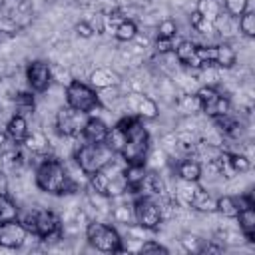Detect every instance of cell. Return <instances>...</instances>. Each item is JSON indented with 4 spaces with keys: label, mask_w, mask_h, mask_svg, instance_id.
Here are the masks:
<instances>
[{
    "label": "cell",
    "mask_w": 255,
    "mask_h": 255,
    "mask_svg": "<svg viewBox=\"0 0 255 255\" xmlns=\"http://www.w3.org/2000/svg\"><path fill=\"white\" fill-rule=\"evenodd\" d=\"M112 215H114V219H116L118 223H129V219L133 217V209H131V213H129V209H128L126 205H118V207L112 209Z\"/></svg>",
    "instance_id": "39"
},
{
    "label": "cell",
    "mask_w": 255,
    "mask_h": 255,
    "mask_svg": "<svg viewBox=\"0 0 255 255\" xmlns=\"http://www.w3.org/2000/svg\"><path fill=\"white\" fill-rule=\"evenodd\" d=\"M195 96H197V100H199V104H201V112H209L211 110V106L215 104V100L221 96L213 86H203V88H199L197 92H195Z\"/></svg>",
    "instance_id": "24"
},
{
    "label": "cell",
    "mask_w": 255,
    "mask_h": 255,
    "mask_svg": "<svg viewBox=\"0 0 255 255\" xmlns=\"http://www.w3.org/2000/svg\"><path fill=\"white\" fill-rule=\"evenodd\" d=\"M24 145L30 149V151H34V153H42V151H46V147H48V139H46V135L44 133H40V131H28V135H26V139H24Z\"/></svg>",
    "instance_id": "28"
},
{
    "label": "cell",
    "mask_w": 255,
    "mask_h": 255,
    "mask_svg": "<svg viewBox=\"0 0 255 255\" xmlns=\"http://www.w3.org/2000/svg\"><path fill=\"white\" fill-rule=\"evenodd\" d=\"M189 205L193 209L201 211V213H209V211H215V197L209 191L197 187V191H195V195H193V199H191Z\"/></svg>",
    "instance_id": "21"
},
{
    "label": "cell",
    "mask_w": 255,
    "mask_h": 255,
    "mask_svg": "<svg viewBox=\"0 0 255 255\" xmlns=\"http://www.w3.org/2000/svg\"><path fill=\"white\" fill-rule=\"evenodd\" d=\"M195 191H197V181L179 179V183H177V197H179V201H183L185 205H189L191 199H193V195H195Z\"/></svg>",
    "instance_id": "30"
},
{
    "label": "cell",
    "mask_w": 255,
    "mask_h": 255,
    "mask_svg": "<svg viewBox=\"0 0 255 255\" xmlns=\"http://www.w3.org/2000/svg\"><path fill=\"white\" fill-rule=\"evenodd\" d=\"M145 175H147L145 163H126L124 177H126V183H128V191L135 193V189L141 185V181L145 179Z\"/></svg>",
    "instance_id": "17"
},
{
    "label": "cell",
    "mask_w": 255,
    "mask_h": 255,
    "mask_svg": "<svg viewBox=\"0 0 255 255\" xmlns=\"http://www.w3.org/2000/svg\"><path fill=\"white\" fill-rule=\"evenodd\" d=\"M32 217H34V223H32L34 235L42 239H50L60 233V217L52 209H36L32 211Z\"/></svg>",
    "instance_id": "10"
},
{
    "label": "cell",
    "mask_w": 255,
    "mask_h": 255,
    "mask_svg": "<svg viewBox=\"0 0 255 255\" xmlns=\"http://www.w3.org/2000/svg\"><path fill=\"white\" fill-rule=\"evenodd\" d=\"M225 14L231 18H239L247 10V0H223Z\"/></svg>",
    "instance_id": "33"
},
{
    "label": "cell",
    "mask_w": 255,
    "mask_h": 255,
    "mask_svg": "<svg viewBox=\"0 0 255 255\" xmlns=\"http://www.w3.org/2000/svg\"><path fill=\"white\" fill-rule=\"evenodd\" d=\"M74 159H76V165L80 167V171L90 177V175L102 171L108 163H112L116 159V153L104 141H100V143L88 141L76 149Z\"/></svg>",
    "instance_id": "2"
},
{
    "label": "cell",
    "mask_w": 255,
    "mask_h": 255,
    "mask_svg": "<svg viewBox=\"0 0 255 255\" xmlns=\"http://www.w3.org/2000/svg\"><path fill=\"white\" fill-rule=\"evenodd\" d=\"M18 28H20V24H18V22H16L12 16H8L6 12H2V10H0V32L14 34Z\"/></svg>",
    "instance_id": "38"
},
{
    "label": "cell",
    "mask_w": 255,
    "mask_h": 255,
    "mask_svg": "<svg viewBox=\"0 0 255 255\" xmlns=\"http://www.w3.org/2000/svg\"><path fill=\"white\" fill-rule=\"evenodd\" d=\"M173 52H175L177 62L183 64V66H187V68H201L203 66L201 60H199V56H197V46L193 42H189V40L179 42L173 48Z\"/></svg>",
    "instance_id": "13"
},
{
    "label": "cell",
    "mask_w": 255,
    "mask_h": 255,
    "mask_svg": "<svg viewBox=\"0 0 255 255\" xmlns=\"http://www.w3.org/2000/svg\"><path fill=\"white\" fill-rule=\"evenodd\" d=\"M36 185L52 195H66L76 191V181L72 179L66 165L56 157H46L36 167Z\"/></svg>",
    "instance_id": "1"
},
{
    "label": "cell",
    "mask_w": 255,
    "mask_h": 255,
    "mask_svg": "<svg viewBox=\"0 0 255 255\" xmlns=\"http://www.w3.org/2000/svg\"><path fill=\"white\" fill-rule=\"evenodd\" d=\"M173 40H161V38H157V42H155V50L159 52V54H167V52H171L175 46L171 44Z\"/></svg>",
    "instance_id": "42"
},
{
    "label": "cell",
    "mask_w": 255,
    "mask_h": 255,
    "mask_svg": "<svg viewBox=\"0 0 255 255\" xmlns=\"http://www.w3.org/2000/svg\"><path fill=\"white\" fill-rule=\"evenodd\" d=\"M66 106L90 114L100 106V96L92 86L80 80H72L66 86Z\"/></svg>",
    "instance_id": "6"
},
{
    "label": "cell",
    "mask_w": 255,
    "mask_h": 255,
    "mask_svg": "<svg viewBox=\"0 0 255 255\" xmlns=\"http://www.w3.org/2000/svg\"><path fill=\"white\" fill-rule=\"evenodd\" d=\"M177 175H179V179H185V181H199V177H201V165H199V161H195V159H183L177 165Z\"/></svg>",
    "instance_id": "22"
},
{
    "label": "cell",
    "mask_w": 255,
    "mask_h": 255,
    "mask_svg": "<svg viewBox=\"0 0 255 255\" xmlns=\"http://www.w3.org/2000/svg\"><path fill=\"white\" fill-rule=\"evenodd\" d=\"M26 80L32 92H46L52 84V68L46 60H34L26 68Z\"/></svg>",
    "instance_id": "11"
},
{
    "label": "cell",
    "mask_w": 255,
    "mask_h": 255,
    "mask_svg": "<svg viewBox=\"0 0 255 255\" xmlns=\"http://www.w3.org/2000/svg\"><path fill=\"white\" fill-rule=\"evenodd\" d=\"M28 229L20 219H10L0 223V247L6 249H18L28 239Z\"/></svg>",
    "instance_id": "9"
},
{
    "label": "cell",
    "mask_w": 255,
    "mask_h": 255,
    "mask_svg": "<svg viewBox=\"0 0 255 255\" xmlns=\"http://www.w3.org/2000/svg\"><path fill=\"white\" fill-rule=\"evenodd\" d=\"M6 137H8V135H6V131H2V129H0V151H2V149H4V145H6Z\"/></svg>",
    "instance_id": "44"
},
{
    "label": "cell",
    "mask_w": 255,
    "mask_h": 255,
    "mask_svg": "<svg viewBox=\"0 0 255 255\" xmlns=\"http://www.w3.org/2000/svg\"><path fill=\"white\" fill-rule=\"evenodd\" d=\"M126 145L118 155L124 159V163H145L149 151V131L143 128L139 118L126 129Z\"/></svg>",
    "instance_id": "3"
},
{
    "label": "cell",
    "mask_w": 255,
    "mask_h": 255,
    "mask_svg": "<svg viewBox=\"0 0 255 255\" xmlns=\"http://www.w3.org/2000/svg\"><path fill=\"white\" fill-rule=\"evenodd\" d=\"M175 34H177V24L173 20L167 18V20H161L159 22V26H157V38H161V40H173Z\"/></svg>",
    "instance_id": "34"
},
{
    "label": "cell",
    "mask_w": 255,
    "mask_h": 255,
    "mask_svg": "<svg viewBox=\"0 0 255 255\" xmlns=\"http://www.w3.org/2000/svg\"><path fill=\"white\" fill-rule=\"evenodd\" d=\"M215 211H219L223 217H235L239 211V205L233 195H221L215 199Z\"/></svg>",
    "instance_id": "25"
},
{
    "label": "cell",
    "mask_w": 255,
    "mask_h": 255,
    "mask_svg": "<svg viewBox=\"0 0 255 255\" xmlns=\"http://www.w3.org/2000/svg\"><path fill=\"white\" fill-rule=\"evenodd\" d=\"M235 60H237V54L229 44L213 46V64H217L219 68H231Z\"/></svg>",
    "instance_id": "19"
},
{
    "label": "cell",
    "mask_w": 255,
    "mask_h": 255,
    "mask_svg": "<svg viewBox=\"0 0 255 255\" xmlns=\"http://www.w3.org/2000/svg\"><path fill=\"white\" fill-rule=\"evenodd\" d=\"M197 12L203 18H207L209 22H215L217 16L221 14V4L217 0H199L197 2Z\"/></svg>",
    "instance_id": "26"
},
{
    "label": "cell",
    "mask_w": 255,
    "mask_h": 255,
    "mask_svg": "<svg viewBox=\"0 0 255 255\" xmlns=\"http://www.w3.org/2000/svg\"><path fill=\"white\" fill-rule=\"evenodd\" d=\"M181 243H183V247H185L187 251H191V253H203V247H205V239H201V237H197V235H185V237L181 239Z\"/></svg>",
    "instance_id": "36"
},
{
    "label": "cell",
    "mask_w": 255,
    "mask_h": 255,
    "mask_svg": "<svg viewBox=\"0 0 255 255\" xmlns=\"http://www.w3.org/2000/svg\"><path fill=\"white\" fill-rule=\"evenodd\" d=\"M139 251H141V253H167V247H163L161 243L149 239V241H143V243H141Z\"/></svg>",
    "instance_id": "40"
},
{
    "label": "cell",
    "mask_w": 255,
    "mask_h": 255,
    "mask_svg": "<svg viewBox=\"0 0 255 255\" xmlns=\"http://www.w3.org/2000/svg\"><path fill=\"white\" fill-rule=\"evenodd\" d=\"M227 161L233 173H245L251 167V161L243 153H227Z\"/></svg>",
    "instance_id": "31"
},
{
    "label": "cell",
    "mask_w": 255,
    "mask_h": 255,
    "mask_svg": "<svg viewBox=\"0 0 255 255\" xmlns=\"http://www.w3.org/2000/svg\"><path fill=\"white\" fill-rule=\"evenodd\" d=\"M235 217H237V221H239V229H241V233L245 235V239L253 241V237H255V209H253V207L239 209Z\"/></svg>",
    "instance_id": "18"
},
{
    "label": "cell",
    "mask_w": 255,
    "mask_h": 255,
    "mask_svg": "<svg viewBox=\"0 0 255 255\" xmlns=\"http://www.w3.org/2000/svg\"><path fill=\"white\" fill-rule=\"evenodd\" d=\"M179 110L183 114H193V112H199L201 110V104H199V100H197L195 94H185L179 100Z\"/></svg>",
    "instance_id": "35"
},
{
    "label": "cell",
    "mask_w": 255,
    "mask_h": 255,
    "mask_svg": "<svg viewBox=\"0 0 255 255\" xmlns=\"http://www.w3.org/2000/svg\"><path fill=\"white\" fill-rule=\"evenodd\" d=\"M120 76L112 68H96L90 74V86L94 90H108L112 86H118Z\"/></svg>",
    "instance_id": "15"
},
{
    "label": "cell",
    "mask_w": 255,
    "mask_h": 255,
    "mask_svg": "<svg viewBox=\"0 0 255 255\" xmlns=\"http://www.w3.org/2000/svg\"><path fill=\"white\" fill-rule=\"evenodd\" d=\"M86 239L94 249H98L102 253H120V251H124L122 237H120L118 229L108 225V223H102V221H90L88 223Z\"/></svg>",
    "instance_id": "4"
},
{
    "label": "cell",
    "mask_w": 255,
    "mask_h": 255,
    "mask_svg": "<svg viewBox=\"0 0 255 255\" xmlns=\"http://www.w3.org/2000/svg\"><path fill=\"white\" fill-rule=\"evenodd\" d=\"M114 36H116V40H120V42H131V40L137 36V24H135L133 20H122V22L116 26Z\"/></svg>",
    "instance_id": "23"
},
{
    "label": "cell",
    "mask_w": 255,
    "mask_h": 255,
    "mask_svg": "<svg viewBox=\"0 0 255 255\" xmlns=\"http://www.w3.org/2000/svg\"><path fill=\"white\" fill-rule=\"evenodd\" d=\"M189 24H191V28L195 30V32H199V34H211L213 32V22H209L207 18H203L197 10H193L191 12V16H189Z\"/></svg>",
    "instance_id": "29"
},
{
    "label": "cell",
    "mask_w": 255,
    "mask_h": 255,
    "mask_svg": "<svg viewBox=\"0 0 255 255\" xmlns=\"http://www.w3.org/2000/svg\"><path fill=\"white\" fill-rule=\"evenodd\" d=\"M16 108L20 110V114L24 116L26 112H32L34 110V96L28 94V92H20L16 96Z\"/></svg>",
    "instance_id": "37"
},
{
    "label": "cell",
    "mask_w": 255,
    "mask_h": 255,
    "mask_svg": "<svg viewBox=\"0 0 255 255\" xmlns=\"http://www.w3.org/2000/svg\"><path fill=\"white\" fill-rule=\"evenodd\" d=\"M126 139H128L126 129H122V128H118V126H112V128H108V133H106V137H104V143L118 155V153L122 151V147L126 145Z\"/></svg>",
    "instance_id": "20"
},
{
    "label": "cell",
    "mask_w": 255,
    "mask_h": 255,
    "mask_svg": "<svg viewBox=\"0 0 255 255\" xmlns=\"http://www.w3.org/2000/svg\"><path fill=\"white\" fill-rule=\"evenodd\" d=\"M0 193H8V177L2 169H0Z\"/></svg>",
    "instance_id": "43"
},
{
    "label": "cell",
    "mask_w": 255,
    "mask_h": 255,
    "mask_svg": "<svg viewBox=\"0 0 255 255\" xmlns=\"http://www.w3.org/2000/svg\"><path fill=\"white\" fill-rule=\"evenodd\" d=\"M88 118H90V114L74 110L70 106L60 108L56 114V129L60 135H66V137L82 135V129H84V124Z\"/></svg>",
    "instance_id": "7"
},
{
    "label": "cell",
    "mask_w": 255,
    "mask_h": 255,
    "mask_svg": "<svg viewBox=\"0 0 255 255\" xmlns=\"http://www.w3.org/2000/svg\"><path fill=\"white\" fill-rule=\"evenodd\" d=\"M28 131H30V129H28V122H26V118H24L22 114H14V116L8 120V124H6V135H8L14 143H24Z\"/></svg>",
    "instance_id": "16"
},
{
    "label": "cell",
    "mask_w": 255,
    "mask_h": 255,
    "mask_svg": "<svg viewBox=\"0 0 255 255\" xmlns=\"http://www.w3.org/2000/svg\"><path fill=\"white\" fill-rule=\"evenodd\" d=\"M128 108L139 120H155L159 116L157 104L149 96H143V94H129L128 96Z\"/></svg>",
    "instance_id": "12"
},
{
    "label": "cell",
    "mask_w": 255,
    "mask_h": 255,
    "mask_svg": "<svg viewBox=\"0 0 255 255\" xmlns=\"http://www.w3.org/2000/svg\"><path fill=\"white\" fill-rule=\"evenodd\" d=\"M106 133H108V126H106L104 120H100V118H96V116H90V118L86 120L84 129H82V137H84L86 141L100 143V141H104Z\"/></svg>",
    "instance_id": "14"
},
{
    "label": "cell",
    "mask_w": 255,
    "mask_h": 255,
    "mask_svg": "<svg viewBox=\"0 0 255 255\" xmlns=\"http://www.w3.org/2000/svg\"><path fill=\"white\" fill-rule=\"evenodd\" d=\"M94 32H96L94 26L88 24V22H80V24H76V34H78L80 38H92Z\"/></svg>",
    "instance_id": "41"
},
{
    "label": "cell",
    "mask_w": 255,
    "mask_h": 255,
    "mask_svg": "<svg viewBox=\"0 0 255 255\" xmlns=\"http://www.w3.org/2000/svg\"><path fill=\"white\" fill-rule=\"evenodd\" d=\"M239 30H241L247 38H253V36H255V12L245 10V12L239 16Z\"/></svg>",
    "instance_id": "32"
},
{
    "label": "cell",
    "mask_w": 255,
    "mask_h": 255,
    "mask_svg": "<svg viewBox=\"0 0 255 255\" xmlns=\"http://www.w3.org/2000/svg\"><path fill=\"white\" fill-rule=\"evenodd\" d=\"M114 163V161H112ZM112 163H108L102 171L90 175V187L112 197L124 195L128 193V183L124 177V167H112Z\"/></svg>",
    "instance_id": "5"
},
{
    "label": "cell",
    "mask_w": 255,
    "mask_h": 255,
    "mask_svg": "<svg viewBox=\"0 0 255 255\" xmlns=\"http://www.w3.org/2000/svg\"><path fill=\"white\" fill-rule=\"evenodd\" d=\"M18 213H20L18 207L8 197V193H0V223L10 221V219H18Z\"/></svg>",
    "instance_id": "27"
},
{
    "label": "cell",
    "mask_w": 255,
    "mask_h": 255,
    "mask_svg": "<svg viewBox=\"0 0 255 255\" xmlns=\"http://www.w3.org/2000/svg\"><path fill=\"white\" fill-rule=\"evenodd\" d=\"M133 219L141 229H157L161 223V207L153 197L139 195L133 203Z\"/></svg>",
    "instance_id": "8"
}]
</instances>
